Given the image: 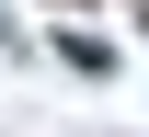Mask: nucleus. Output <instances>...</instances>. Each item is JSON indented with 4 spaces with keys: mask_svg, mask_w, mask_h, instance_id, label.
<instances>
[]
</instances>
